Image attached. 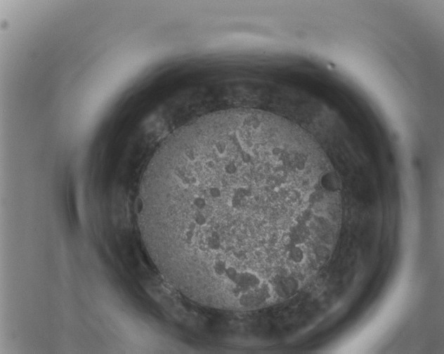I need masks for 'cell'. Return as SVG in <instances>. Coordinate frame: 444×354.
<instances>
[{
	"label": "cell",
	"instance_id": "6da1fadb",
	"mask_svg": "<svg viewBox=\"0 0 444 354\" xmlns=\"http://www.w3.org/2000/svg\"><path fill=\"white\" fill-rule=\"evenodd\" d=\"M323 178L293 122L250 108L174 131L141 185V229L165 279L200 304L247 310L277 293L310 232Z\"/></svg>",
	"mask_w": 444,
	"mask_h": 354
}]
</instances>
